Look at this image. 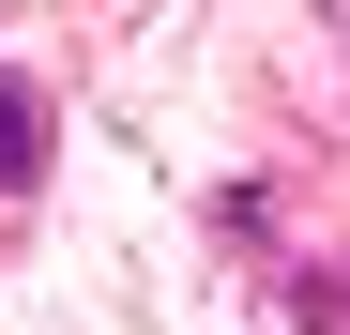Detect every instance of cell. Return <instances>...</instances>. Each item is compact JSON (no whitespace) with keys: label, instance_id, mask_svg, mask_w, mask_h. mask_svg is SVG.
Here are the masks:
<instances>
[]
</instances>
